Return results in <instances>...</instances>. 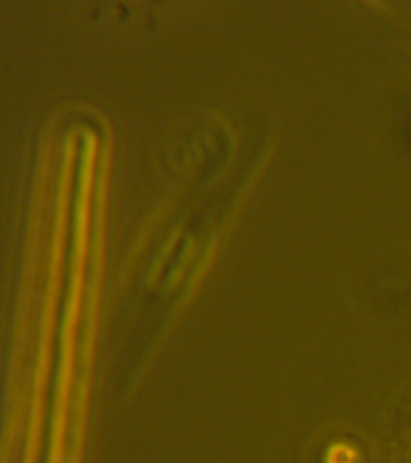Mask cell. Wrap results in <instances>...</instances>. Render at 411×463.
Here are the masks:
<instances>
[{
  "label": "cell",
  "instance_id": "1",
  "mask_svg": "<svg viewBox=\"0 0 411 463\" xmlns=\"http://www.w3.org/2000/svg\"><path fill=\"white\" fill-rule=\"evenodd\" d=\"M356 450L345 443H334L328 448L325 458L326 463H356Z\"/></svg>",
  "mask_w": 411,
  "mask_h": 463
}]
</instances>
